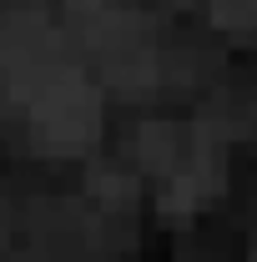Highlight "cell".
<instances>
[{
	"label": "cell",
	"mask_w": 257,
	"mask_h": 262,
	"mask_svg": "<svg viewBox=\"0 0 257 262\" xmlns=\"http://www.w3.org/2000/svg\"><path fill=\"white\" fill-rule=\"evenodd\" d=\"M0 106L46 157H81L101 136V91L71 61L66 31L40 5L0 10Z\"/></svg>",
	"instance_id": "cell-1"
},
{
	"label": "cell",
	"mask_w": 257,
	"mask_h": 262,
	"mask_svg": "<svg viewBox=\"0 0 257 262\" xmlns=\"http://www.w3.org/2000/svg\"><path fill=\"white\" fill-rule=\"evenodd\" d=\"M66 31L76 35L101 76L121 91H146L157 81V31L126 0H66Z\"/></svg>",
	"instance_id": "cell-2"
},
{
	"label": "cell",
	"mask_w": 257,
	"mask_h": 262,
	"mask_svg": "<svg viewBox=\"0 0 257 262\" xmlns=\"http://www.w3.org/2000/svg\"><path fill=\"white\" fill-rule=\"evenodd\" d=\"M217 20H232V26H252V31H257V0H237V5H217Z\"/></svg>",
	"instance_id": "cell-3"
}]
</instances>
